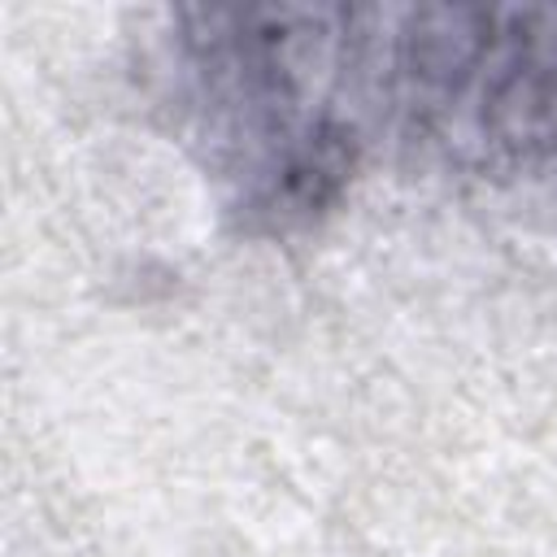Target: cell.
Masks as SVG:
<instances>
[{
  "instance_id": "cell-1",
  "label": "cell",
  "mask_w": 557,
  "mask_h": 557,
  "mask_svg": "<svg viewBox=\"0 0 557 557\" xmlns=\"http://www.w3.org/2000/svg\"><path fill=\"white\" fill-rule=\"evenodd\" d=\"M357 117L557 170V9H352Z\"/></svg>"
}]
</instances>
